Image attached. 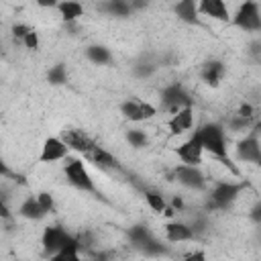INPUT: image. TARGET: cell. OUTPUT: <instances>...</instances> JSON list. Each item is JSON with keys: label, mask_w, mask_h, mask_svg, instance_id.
Here are the masks:
<instances>
[{"label": "cell", "mask_w": 261, "mask_h": 261, "mask_svg": "<svg viewBox=\"0 0 261 261\" xmlns=\"http://www.w3.org/2000/svg\"><path fill=\"white\" fill-rule=\"evenodd\" d=\"M196 133H198V137H200L202 147H204L206 153H210L212 157L220 159V163L226 165V167L230 169V173L241 175L239 167H237V165L230 161V157H228L226 130H224V126H222L220 122H204V124H200V126L196 128Z\"/></svg>", "instance_id": "cell-1"}, {"label": "cell", "mask_w": 261, "mask_h": 261, "mask_svg": "<svg viewBox=\"0 0 261 261\" xmlns=\"http://www.w3.org/2000/svg\"><path fill=\"white\" fill-rule=\"evenodd\" d=\"M63 173H65L69 186H73L75 190L100 196V192H98V188H96V184H94V179H92V175H90V171H88V167H86L82 157H71L69 155L65 159V163H63Z\"/></svg>", "instance_id": "cell-2"}, {"label": "cell", "mask_w": 261, "mask_h": 261, "mask_svg": "<svg viewBox=\"0 0 261 261\" xmlns=\"http://www.w3.org/2000/svg\"><path fill=\"white\" fill-rule=\"evenodd\" d=\"M159 104H161V110L169 112V114H175L179 112L181 108H188V106H194V100L190 96V92L184 88L181 82H171L167 84L161 94H159Z\"/></svg>", "instance_id": "cell-3"}, {"label": "cell", "mask_w": 261, "mask_h": 261, "mask_svg": "<svg viewBox=\"0 0 261 261\" xmlns=\"http://www.w3.org/2000/svg\"><path fill=\"white\" fill-rule=\"evenodd\" d=\"M230 22L245 33H259L261 31V6L253 0H245L243 4H239Z\"/></svg>", "instance_id": "cell-4"}, {"label": "cell", "mask_w": 261, "mask_h": 261, "mask_svg": "<svg viewBox=\"0 0 261 261\" xmlns=\"http://www.w3.org/2000/svg\"><path fill=\"white\" fill-rule=\"evenodd\" d=\"M247 188V184L245 181H216L210 190H208V198H212L218 206H220V210H226L239 196H241V192Z\"/></svg>", "instance_id": "cell-5"}, {"label": "cell", "mask_w": 261, "mask_h": 261, "mask_svg": "<svg viewBox=\"0 0 261 261\" xmlns=\"http://www.w3.org/2000/svg\"><path fill=\"white\" fill-rule=\"evenodd\" d=\"M171 177L175 181H179L184 188L188 190H196V192H206L208 188V181H206V175L200 167H194V165H175L173 171H171Z\"/></svg>", "instance_id": "cell-6"}, {"label": "cell", "mask_w": 261, "mask_h": 261, "mask_svg": "<svg viewBox=\"0 0 261 261\" xmlns=\"http://www.w3.org/2000/svg\"><path fill=\"white\" fill-rule=\"evenodd\" d=\"M118 108H120V114L130 122H143L157 114V106H153L151 102H145L141 98H126L124 102H120Z\"/></svg>", "instance_id": "cell-7"}, {"label": "cell", "mask_w": 261, "mask_h": 261, "mask_svg": "<svg viewBox=\"0 0 261 261\" xmlns=\"http://www.w3.org/2000/svg\"><path fill=\"white\" fill-rule=\"evenodd\" d=\"M69 234L71 232L67 228H63L61 224H49V226H45L43 228V234H41V247H43L45 257L57 255L63 249V245L69 239Z\"/></svg>", "instance_id": "cell-8"}, {"label": "cell", "mask_w": 261, "mask_h": 261, "mask_svg": "<svg viewBox=\"0 0 261 261\" xmlns=\"http://www.w3.org/2000/svg\"><path fill=\"white\" fill-rule=\"evenodd\" d=\"M61 141L69 147V151H75V153H80L82 157H88L92 151H94V147L98 145L86 130H82V128H63L61 130Z\"/></svg>", "instance_id": "cell-9"}, {"label": "cell", "mask_w": 261, "mask_h": 261, "mask_svg": "<svg viewBox=\"0 0 261 261\" xmlns=\"http://www.w3.org/2000/svg\"><path fill=\"white\" fill-rule=\"evenodd\" d=\"M204 147H202V141L198 137V133L194 130L190 135V139H186L177 149H175V155L179 157V161L184 165H194V167H200L202 159H204Z\"/></svg>", "instance_id": "cell-10"}, {"label": "cell", "mask_w": 261, "mask_h": 261, "mask_svg": "<svg viewBox=\"0 0 261 261\" xmlns=\"http://www.w3.org/2000/svg\"><path fill=\"white\" fill-rule=\"evenodd\" d=\"M69 147L61 141V137H47L43 141L41 153H39V163H55V161H65L69 157Z\"/></svg>", "instance_id": "cell-11"}, {"label": "cell", "mask_w": 261, "mask_h": 261, "mask_svg": "<svg viewBox=\"0 0 261 261\" xmlns=\"http://www.w3.org/2000/svg\"><path fill=\"white\" fill-rule=\"evenodd\" d=\"M237 159L239 161H245V163H253V165H261V141L259 137H253V135H245L237 147Z\"/></svg>", "instance_id": "cell-12"}, {"label": "cell", "mask_w": 261, "mask_h": 261, "mask_svg": "<svg viewBox=\"0 0 261 261\" xmlns=\"http://www.w3.org/2000/svg\"><path fill=\"white\" fill-rule=\"evenodd\" d=\"M163 232H165L167 243H186V241H196L198 239L196 232L192 230V226L188 222H181V220H169V222H165Z\"/></svg>", "instance_id": "cell-13"}, {"label": "cell", "mask_w": 261, "mask_h": 261, "mask_svg": "<svg viewBox=\"0 0 261 261\" xmlns=\"http://www.w3.org/2000/svg\"><path fill=\"white\" fill-rule=\"evenodd\" d=\"M224 73H226V67H224V63L220 59H208L200 67V77L210 88H218L220 80L224 77Z\"/></svg>", "instance_id": "cell-14"}, {"label": "cell", "mask_w": 261, "mask_h": 261, "mask_svg": "<svg viewBox=\"0 0 261 261\" xmlns=\"http://www.w3.org/2000/svg\"><path fill=\"white\" fill-rule=\"evenodd\" d=\"M194 126V106H188V108H181L179 112L171 114L169 120H167V128L173 137L177 135H184L186 130H190Z\"/></svg>", "instance_id": "cell-15"}, {"label": "cell", "mask_w": 261, "mask_h": 261, "mask_svg": "<svg viewBox=\"0 0 261 261\" xmlns=\"http://www.w3.org/2000/svg\"><path fill=\"white\" fill-rule=\"evenodd\" d=\"M173 14H175L181 22H186V24L202 27L198 2H194V0H179V2H175V4H173Z\"/></svg>", "instance_id": "cell-16"}, {"label": "cell", "mask_w": 261, "mask_h": 261, "mask_svg": "<svg viewBox=\"0 0 261 261\" xmlns=\"http://www.w3.org/2000/svg\"><path fill=\"white\" fill-rule=\"evenodd\" d=\"M198 10H200V14L210 16V18L220 20V22H230L232 20V16L228 12V6L222 0H200Z\"/></svg>", "instance_id": "cell-17"}, {"label": "cell", "mask_w": 261, "mask_h": 261, "mask_svg": "<svg viewBox=\"0 0 261 261\" xmlns=\"http://www.w3.org/2000/svg\"><path fill=\"white\" fill-rule=\"evenodd\" d=\"M86 159H88L90 163H94L96 167H100V169H116V171H122L120 161H118L108 149H104V147H100V145H96L94 151H92Z\"/></svg>", "instance_id": "cell-18"}, {"label": "cell", "mask_w": 261, "mask_h": 261, "mask_svg": "<svg viewBox=\"0 0 261 261\" xmlns=\"http://www.w3.org/2000/svg\"><path fill=\"white\" fill-rule=\"evenodd\" d=\"M159 67H161V65H159V59H155V55L143 53V55L133 63V75L139 77V80H147V77H151Z\"/></svg>", "instance_id": "cell-19"}, {"label": "cell", "mask_w": 261, "mask_h": 261, "mask_svg": "<svg viewBox=\"0 0 261 261\" xmlns=\"http://www.w3.org/2000/svg\"><path fill=\"white\" fill-rule=\"evenodd\" d=\"M18 216L37 222V220H43V218L49 216V214L43 210V206L39 204L37 194H35V196H27V198L20 202V206H18Z\"/></svg>", "instance_id": "cell-20"}, {"label": "cell", "mask_w": 261, "mask_h": 261, "mask_svg": "<svg viewBox=\"0 0 261 261\" xmlns=\"http://www.w3.org/2000/svg\"><path fill=\"white\" fill-rule=\"evenodd\" d=\"M98 10L104 12L106 16H114V18H128L135 12L133 4L126 0H106V2L98 4Z\"/></svg>", "instance_id": "cell-21"}, {"label": "cell", "mask_w": 261, "mask_h": 261, "mask_svg": "<svg viewBox=\"0 0 261 261\" xmlns=\"http://www.w3.org/2000/svg\"><path fill=\"white\" fill-rule=\"evenodd\" d=\"M63 20V24L67 22H77L80 16H84V6L80 2H73V0H61L57 2V8H55Z\"/></svg>", "instance_id": "cell-22"}, {"label": "cell", "mask_w": 261, "mask_h": 261, "mask_svg": "<svg viewBox=\"0 0 261 261\" xmlns=\"http://www.w3.org/2000/svg\"><path fill=\"white\" fill-rule=\"evenodd\" d=\"M86 59L92 61L94 65H110L112 63V51L106 45L94 43L86 47Z\"/></svg>", "instance_id": "cell-23"}, {"label": "cell", "mask_w": 261, "mask_h": 261, "mask_svg": "<svg viewBox=\"0 0 261 261\" xmlns=\"http://www.w3.org/2000/svg\"><path fill=\"white\" fill-rule=\"evenodd\" d=\"M143 198H145L147 206H149L153 212L165 214V210H167L169 202L165 200V196H163L159 190H155V188H143Z\"/></svg>", "instance_id": "cell-24"}, {"label": "cell", "mask_w": 261, "mask_h": 261, "mask_svg": "<svg viewBox=\"0 0 261 261\" xmlns=\"http://www.w3.org/2000/svg\"><path fill=\"white\" fill-rule=\"evenodd\" d=\"M126 237H128L133 249H139L141 245H145V243H147L151 237H155V234H153V230H151L147 224L139 222V224H133V226L126 230Z\"/></svg>", "instance_id": "cell-25"}, {"label": "cell", "mask_w": 261, "mask_h": 261, "mask_svg": "<svg viewBox=\"0 0 261 261\" xmlns=\"http://www.w3.org/2000/svg\"><path fill=\"white\" fill-rule=\"evenodd\" d=\"M137 251L143 253V255H147V257H163V255H169V253H171V251H169V245L163 243V241L157 239V237H151V239H149L145 245H141Z\"/></svg>", "instance_id": "cell-26"}, {"label": "cell", "mask_w": 261, "mask_h": 261, "mask_svg": "<svg viewBox=\"0 0 261 261\" xmlns=\"http://www.w3.org/2000/svg\"><path fill=\"white\" fill-rule=\"evenodd\" d=\"M47 82L51 86H65L67 84V67L65 63H55L47 71Z\"/></svg>", "instance_id": "cell-27"}, {"label": "cell", "mask_w": 261, "mask_h": 261, "mask_svg": "<svg viewBox=\"0 0 261 261\" xmlns=\"http://www.w3.org/2000/svg\"><path fill=\"white\" fill-rule=\"evenodd\" d=\"M255 124V120H249V118H243L239 116L237 112H232L228 116V130L232 133H243V130H251V126Z\"/></svg>", "instance_id": "cell-28"}, {"label": "cell", "mask_w": 261, "mask_h": 261, "mask_svg": "<svg viewBox=\"0 0 261 261\" xmlns=\"http://www.w3.org/2000/svg\"><path fill=\"white\" fill-rule=\"evenodd\" d=\"M124 137H126V141H128V145L133 149H143V147L149 145V139L141 128H130V130H126Z\"/></svg>", "instance_id": "cell-29"}, {"label": "cell", "mask_w": 261, "mask_h": 261, "mask_svg": "<svg viewBox=\"0 0 261 261\" xmlns=\"http://www.w3.org/2000/svg\"><path fill=\"white\" fill-rule=\"evenodd\" d=\"M31 31H33V27H29L27 22H14L12 29H10V35H12V39H14L16 43H22V39H24Z\"/></svg>", "instance_id": "cell-30"}, {"label": "cell", "mask_w": 261, "mask_h": 261, "mask_svg": "<svg viewBox=\"0 0 261 261\" xmlns=\"http://www.w3.org/2000/svg\"><path fill=\"white\" fill-rule=\"evenodd\" d=\"M37 200H39V204L43 206V210L47 214H53L55 212V198H53L51 192H39L37 194Z\"/></svg>", "instance_id": "cell-31"}, {"label": "cell", "mask_w": 261, "mask_h": 261, "mask_svg": "<svg viewBox=\"0 0 261 261\" xmlns=\"http://www.w3.org/2000/svg\"><path fill=\"white\" fill-rule=\"evenodd\" d=\"M188 224L192 226V230L196 232V237L204 234V232H206V228H208V220H206V216H204V214H196V216H194V220H192V222H188Z\"/></svg>", "instance_id": "cell-32"}, {"label": "cell", "mask_w": 261, "mask_h": 261, "mask_svg": "<svg viewBox=\"0 0 261 261\" xmlns=\"http://www.w3.org/2000/svg\"><path fill=\"white\" fill-rule=\"evenodd\" d=\"M112 257H114V251H110V249H96V251L88 253L86 261H112Z\"/></svg>", "instance_id": "cell-33"}, {"label": "cell", "mask_w": 261, "mask_h": 261, "mask_svg": "<svg viewBox=\"0 0 261 261\" xmlns=\"http://www.w3.org/2000/svg\"><path fill=\"white\" fill-rule=\"evenodd\" d=\"M39 43H41V41H39V33L33 29V31L22 39L20 45H22L24 49H29V51H37V49H39Z\"/></svg>", "instance_id": "cell-34"}, {"label": "cell", "mask_w": 261, "mask_h": 261, "mask_svg": "<svg viewBox=\"0 0 261 261\" xmlns=\"http://www.w3.org/2000/svg\"><path fill=\"white\" fill-rule=\"evenodd\" d=\"M237 114L243 116V118H249V120H255V106L251 102H241L239 108H237Z\"/></svg>", "instance_id": "cell-35"}, {"label": "cell", "mask_w": 261, "mask_h": 261, "mask_svg": "<svg viewBox=\"0 0 261 261\" xmlns=\"http://www.w3.org/2000/svg\"><path fill=\"white\" fill-rule=\"evenodd\" d=\"M181 261H208V255H206V251H204V249H196V251L188 253Z\"/></svg>", "instance_id": "cell-36"}, {"label": "cell", "mask_w": 261, "mask_h": 261, "mask_svg": "<svg viewBox=\"0 0 261 261\" xmlns=\"http://www.w3.org/2000/svg\"><path fill=\"white\" fill-rule=\"evenodd\" d=\"M249 218H251L255 224H259V226H261V200H259V202H255V204L251 206V210H249Z\"/></svg>", "instance_id": "cell-37"}, {"label": "cell", "mask_w": 261, "mask_h": 261, "mask_svg": "<svg viewBox=\"0 0 261 261\" xmlns=\"http://www.w3.org/2000/svg\"><path fill=\"white\" fill-rule=\"evenodd\" d=\"M169 206H171L175 212H184V210H186V202H184L181 196H173L171 202H169Z\"/></svg>", "instance_id": "cell-38"}, {"label": "cell", "mask_w": 261, "mask_h": 261, "mask_svg": "<svg viewBox=\"0 0 261 261\" xmlns=\"http://www.w3.org/2000/svg\"><path fill=\"white\" fill-rule=\"evenodd\" d=\"M249 51H251V55L261 57V41H253V43L249 45Z\"/></svg>", "instance_id": "cell-39"}]
</instances>
